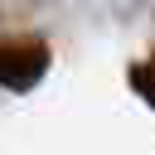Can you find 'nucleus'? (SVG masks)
Listing matches in <instances>:
<instances>
[{
  "instance_id": "1",
  "label": "nucleus",
  "mask_w": 155,
  "mask_h": 155,
  "mask_svg": "<svg viewBox=\"0 0 155 155\" xmlns=\"http://www.w3.org/2000/svg\"><path fill=\"white\" fill-rule=\"evenodd\" d=\"M53 63V48L39 39V34H10L0 39V87L5 92H29L44 82Z\"/></svg>"
},
{
  "instance_id": "2",
  "label": "nucleus",
  "mask_w": 155,
  "mask_h": 155,
  "mask_svg": "<svg viewBox=\"0 0 155 155\" xmlns=\"http://www.w3.org/2000/svg\"><path fill=\"white\" fill-rule=\"evenodd\" d=\"M131 87H136V97H145V102L155 107V58L131 63Z\"/></svg>"
}]
</instances>
